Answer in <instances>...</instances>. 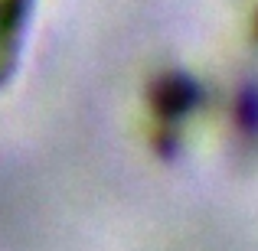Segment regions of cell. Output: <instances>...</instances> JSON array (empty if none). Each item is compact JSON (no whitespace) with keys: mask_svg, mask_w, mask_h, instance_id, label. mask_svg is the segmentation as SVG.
Wrapping results in <instances>:
<instances>
[{"mask_svg":"<svg viewBox=\"0 0 258 251\" xmlns=\"http://www.w3.org/2000/svg\"><path fill=\"white\" fill-rule=\"evenodd\" d=\"M26 13H30V0H0V88L17 72L20 52H23Z\"/></svg>","mask_w":258,"mask_h":251,"instance_id":"cell-1","label":"cell"}]
</instances>
